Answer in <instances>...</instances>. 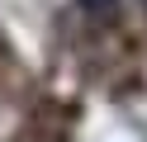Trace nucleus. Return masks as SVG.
<instances>
[{
  "label": "nucleus",
  "instance_id": "1",
  "mask_svg": "<svg viewBox=\"0 0 147 142\" xmlns=\"http://www.w3.org/2000/svg\"><path fill=\"white\" fill-rule=\"evenodd\" d=\"M142 9H147V0H142Z\"/></svg>",
  "mask_w": 147,
  "mask_h": 142
}]
</instances>
